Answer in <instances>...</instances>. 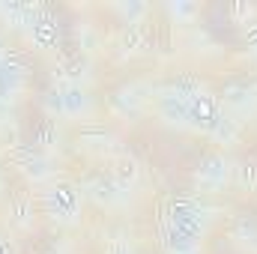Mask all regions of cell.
Listing matches in <instances>:
<instances>
[{
	"instance_id": "obj_1",
	"label": "cell",
	"mask_w": 257,
	"mask_h": 254,
	"mask_svg": "<svg viewBox=\"0 0 257 254\" xmlns=\"http://www.w3.org/2000/svg\"><path fill=\"white\" fill-rule=\"evenodd\" d=\"M39 200H42V209H45V215H48L51 221H57V224H75L78 215H81V200H84V194H81V186H75V183L51 180V183L42 189Z\"/></svg>"
},
{
	"instance_id": "obj_2",
	"label": "cell",
	"mask_w": 257,
	"mask_h": 254,
	"mask_svg": "<svg viewBox=\"0 0 257 254\" xmlns=\"http://www.w3.org/2000/svg\"><path fill=\"white\" fill-rule=\"evenodd\" d=\"M12 165H15L18 174H21L27 183H33V186H48V183L54 180L51 159H48V153H45L39 144H21V147H15Z\"/></svg>"
},
{
	"instance_id": "obj_3",
	"label": "cell",
	"mask_w": 257,
	"mask_h": 254,
	"mask_svg": "<svg viewBox=\"0 0 257 254\" xmlns=\"http://www.w3.org/2000/svg\"><path fill=\"white\" fill-rule=\"evenodd\" d=\"M233 183V162L224 153H209L194 168V186L197 191H221Z\"/></svg>"
},
{
	"instance_id": "obj_4",
	"label": "cell",
	"mask_w": 257,
	"mask_h": 254,
	"mask_svg": "<svg viewBox=\"0 0 257 254\" xmlns=\"http://www.w3.org/2000/svg\"><path fill=\"white\" fill-rule=\"evenodd\" d=\"M215 99H218L221 111L227 117H233L236 123L257 114V87H251V84H227L221 90V96H215Z\"/></svg>"
},
{
	"instance_id": "obj_5",
	"label": "cell",
	"mask_w": 257,
	"mask_h": 254,
	"mask_svg": "<svg viewBox=\"0 0 257 254\" xmlns=\"http://www.w3.org/2000/svg\"><path fill=\"white\" fill-rule=\"evenodd\" d=\"M221 117V105L215 96L206 93V87L189 99V129L200 132V135H212V129Z\"/></svg>"
},
{
	"instance_id": "obj_6",
	"label": "cell",
	"mask_w": 257,
	"mask_h": 254,
	"mask_svg": "<svg viewBox=\"0 0 257 254\" xmlns=\"http://www.w3.org/2000/svg\"><path fill=\"white\" fill-rule=\"evenodd\" d=\"M81 194L84 197H90L96 206H105V209H114V206H123L128 200V194L114 180H111V174L105 177V174H96V177H90L84 186H81Z\"/></svg>"
},
{
	"instance_id": "obj_7",
	"label": "cell",
	"mask_w": 257,
	"mask_h": 254,
	"mask_svg": "<svg viewBox=\"0 0 257 254\" xmlns=\"http://www.w3.org/2000/svg\"><path fill=\"white\" fill-rule=\"evenodd\" d=\"M60 96H63V120H87L93 114V96L78 81L60 84Z\"/></svg>"
},
{
	"instance_id": "obj_8",
	"label": "cell",
	"mask_w": 257,
	"mask_h": 254,
	"mask_svg": "<svg viewBox=\"0 0 257 254\" xmlns=\"http://www.w3.org/2000/svg\"><path fill=\"white\" fill-rule=\"evenodd\" d=\"M24 81H27V66L21 63L18 57H0V96L6 102H15L18 93L24 90Z\"/></svg>"
},
{
	"instance_id": "obj_9",
	"label": "cell",
	"mask_w": 257,
	"mask_h": 254,
	"mask_svg": "<svg viewBox=\"0 0 257 254\" xmlns=\"http://www.w3.org/2000/svg\"><path fill=\"white\" fill-rule=\"evenodd\" d=\"M30 39H33V45H36L39 51L57 48V45H60V24H57V18L42 9V12L36 15L33 27H30Z\"/></svg>"
},
{
	"instance_id": "obj_10",
	"label": "cell",
	"mask_w": 257,
	"mask_h": 254,
	"mask_svg": "<svg viewBox=\"0 0 257 254\" xmlns=\"http://www.w3.org/2000/svg\"><path fill=\"white\" fill-rule=\"evenodd\" d=\"M156 114L165 126L171 129H189V102L171 96V93H162L159 102H156Z\"/></svg>"
},
{
	"instance_id": "obj_11",
	"label": "cell",
	"mask_w": 257,
	"mask_h": 254,
	"mask_svg": "<svg viewBox=\"0 0 257 254\" xmlns=\"http://www.w3.org/2000/svg\"><path fill=\"white\" fill-rule=\"evenodd\" d=\"M111 180L128 194V191L141 183V165H138V159L128 156V153L117 156V159H114V168H111Z\"/></svg>"
},
{
	"instance_id": "obj_12",
	"label": "cell",
	"mask_w": 257,
	"mask_h": 254,
	"mask_svg": "<svg viewBox=\"0 0 257 254\" xmlns=\"http://www.w3.org/2000/svg\"><path fill=\"white\" fill-rule=\"evenodd\" d=\"M230 239L239 251L257 254V221L251 215H239L233 221V230H230Z\"/></svg>"
},
{
	"instance_id": "obj_13",
	"label": "cell",
	"mask_w": 257,
	"mask_h": 254,
	"mask_svg": "<svg viewBox=\"0 0 257 254\" xmlns=\"http://www.w3.org/2000/svg\"><path fill=\"white\" fill-rule=\"evenodd\" d=\"M78 141H84V147H87V150L102 153V150H108V144L114 141V135H111L105 126H96V123H93V126H87L84 132H81V138H78Z\"/></svg>"
},
{
	"instance_id": "obj_14",
	"label": "cell",
	"mask_w": 257,
	"mask_h": 254,
	"mask_svg": "<svg viewBox=\"0 0 257 254\" xmlns=\"http://www.w3.org/2000/svg\"><path fill=\"white\" fill-rule=\"evenodd\" d=\"M233 183L245 191L257 189V162L254 159H242V162L233 165Z\"/></svg>"
},
{
	"instance_id": "obj_15",
	"label": "cell",
	"mask_w": 257,
	"mask_h": 254,
	"mask_svg": "<svg viewBox=\"0 0 257 254\" xmlns=\"http://www.w3.org/2000/svg\"><path fill=\"white\" fill-rule=\"evenodd\" d=\"M9 218H12L18 227H33V221H36L33 200H27V197H18V200H12V203H9Z\"/></svg>"
},
{
	"instance_id": "obj_16",
	"label": "cell",
	"mask_w": 257,
	"mask_h": 254,
	"mask_svg": "<svg viewBox=\"0 0 257 254\" xmlns=\"http://www.w3.org/2000/svg\"><path fill=\"white\" fill-rule=\"evenodd\" d=\"M114 108H117L120 114H126V117H138L141 108H144V96H138L135 87H132V90H120V93L114 96Z\"/></svg>"
},
{
	"instance_id": "obj_17",
	"label": "cell",
	"mask_w": 257,
	"mask_h": 254,
	"mask_svg": "<svg viewBox=\"0 0 257 254\" xmlns=\"http://www.w3.org/2000/svg\"><path fill=\"white\" fill-rule=\"evenodd\" d=\"M209 138L218 141V144H236V138H239V123L221 111V117H218V123H215V129H212Z\"/></svg>"
},
{
	"instance_id": "obj_18",
	"label": "cell",
	"mask_w": 257,
	"mask_h": 254,
	"mask_svg": "<svg viewBox=\"0 0 257 254\" xmlns=\"http://www.w3.org/2000/svg\"><path fill=\"white\" fill-rule=\"evenodd\" d=\"M45 111H48V117L63 120V96H60V87H51L45 93Z\"/></svg>"
},
{
	"instance_id": "obj_19",
	"label": "cell",
	"mask_w": 257,
	"mask_h": 254,
	"mask_svg": "<svg viewBox=\"0 0 257 254\" xmlns=\"http://www.w3.org/2000/svg\"><path fill=\"white\" fill-rule=\"evenodd\" d=\"M117 12L126 18V24H135V18H141L147 12V6L144 3H128V6H117Z\"/></svg>"
},
{
	"instance_id": "obj_20",
	"label": "cell",
	"mask_w": 257,
	"mask_h": 254,
	"mask_svg": "<svg viewBox=\"0 0 257 254\" xmlns=\"http://www.w3.org/2000/svg\"><path fill=\"white\" fill-rule=\"evenodd\" d=\"M105 254H135V245H132L128 239H111L108 248H105Z\"/></svg>"
},
{
	"instance_id": "obj_21",
	"label": "cell",
	"mask_w": 257,
	"mask_h": 254,
	"mask_svg": "<svg viewBox=\"0 0 257 254\" xmlns=\"http://www.w3.org/2000/svg\"><path fill=\"white\" fill-rule=\"evenodd\" d=\"M245 42H248V48L257 60V21H245Z\"/></svg>"
},
{
	"instance_id": "obj_22",
	"label": "cell",
	"mask_w": 257,
	"mask_h": 254,
	"mask_svg": "<svg viewBox=\"0 0 257 254\" xmlns=\"http://www.w3.org/2000/svg\"><path fill=\"white\" fill-rule=\"evenodd\" d=\"M171 12L180 15V18H189V15L197 12V6H194V3H177V6H171Z\"/></svg>"
},
{
	"instance_id": "obj_23",
	"label": "cell",
	"mask_w": 257,
	"mask_h": 254,
	"mask_svg": "<svg viewBox=\"0 0 257 254\" xmlns=\"http://www.w3.org/2000/svg\"><path fill=\"white\" fill-rule=\"evenodd\" d=\"M0 254H18L15 242H12L9 236H0Z\"/></svg>"
},
{
	"instance_id": "obj_24",
	"label": "cell",
	"mask_w": 257,
	"mask_h": 254,
	"mask_svg": "<svg viewBox=\"0 0 257 254\" xmlns=\"http://www.w3.org/2000/svg\"><path fill=\"white\" fill-rule=\"evenodd\" d=\"M9 108H12V102H6V99L0 96V120H3L6 114H9Z\"/></svg>"
},
{
	"instance_id": "obj_25",
	"label": "cell",
	"mask_w": 257,
	"mask_h": 254,
	"mask_svg": "<svg viewBox=\"0 0 257 254\" xmlns=\"http://www.w3.org/2000/svg\"><path fill=\"white\" fill-rule=\"evenodd\" d=\"M3 54H6V51H3V39H0V57H3Z\"/></svg>"
},
{
	"instance_id": "obj_26",
	"label": "cell",
	"mask_w": 257,
	"mask_h": 254,
	"mask_svg": "<svg viewBox=\"0 0 257 254\" xmlns=\"http://www.w3.org/2000/svg\"><path fill=\"white\" fill-rule=\"evenodd\" d=\"M0 189H3V174H0Z\"/></svg>"
}]
</instances>
